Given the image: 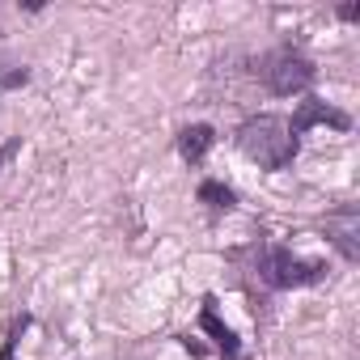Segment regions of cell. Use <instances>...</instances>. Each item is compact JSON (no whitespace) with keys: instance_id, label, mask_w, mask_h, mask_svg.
Instances as JSON below:
<instances>
[{"instance_id":"cell-11","label":"cell","mask_w":360,"mask_h":360,"mask_svg":"<svg viewBox=\"0 0 360 360\" xmlns=\"http://www.w3.org/2000/svg\"><path fill=\"white\" fill-rule=\"evenodd\" d=\"M18 148H22V136H18V140H9V144H5V148H0V165H5V161H9V157H13V153H18Z\"/></svg>"},{"instance_id":"cell-7","label":"cell","mask_w":360,"mask_h":360,"mask_svg":"<svg viewBox=\"0 0 360 360\" xmlns=\"http://www.w3.org/2000/svg\"><path fill=\"white\" fill-rule=\"evenodd\" d=\"M174 144H178V157L195 169V165L208 161V153H212V144H217V127H212V123H187L183 131H178Z\"/></svg>"},{"instance_id":"cell-8","label":"cell","mask_w":360,"mask_h":360,"mask_svg":"<svg viewBox=\"0 0 360 360\" xmlns=\"http://www.w3.org/2000/svg\"><path fill=\"white\" fill-rule=\"evenodd\" d=\"M195 200H200L212 217H221V212H233V208H238V191H233L229 183H221V178H204V183L195 187Z\"/></svg>"},{"instance_id":"cell-6","label":"cell","mask_w":360,"mask_h":360,"mask_svg":"<svg viewBox=\"0 0 360 360\" xmlns=\"http://www.w3.org/2000/svg\"><path fill=\"white\" fill-rule=\"evenodd\" d=\"M200 330H208V335H212V343H217V352H221L225 360H238V356H242V339L233 335V326H229V322H221V314H217V297H212V292L204 297Z\"/></svg>"},{"instance_id":"cell-5","label":"cell","mask_w":360,"mask_h":360,"mask_svg":"<svg viewBox=\"0 0 360 360\" xmlns=\"http://www.w3.org/2000/svg\"><path fill=\"white\" fill-rule=\"evenodd\" d=\"M322 225H326V242L343 255V263H360V208L356 204L330 208Z\"/></svg>"},{"instance_id":"cell-10","label":"cell","mask_w":360,"mask_h":360,"mask_svg":"<svg viewBox=\"0 0 360 360\" xmlns=\"http://www.w3.org/2000/svg\"><path fill=\"white\" fill-rule=\"evenodd\" d=\"M335 18H339V22H360V5H339Z\"/></svg>"},{"instance_id":"cell-9","label":"cell","mask_w":360,"mask_h":360,"mask_svg":"<svg viewBox=\"0 0 360 360\" xmlns=\"http://www.w3.org/2000/svg\"><path fill=\"white\" fill-rule=\"evenodd\" d=\"M30 322H34L30 314H18V318H13V326H9V335H5V343H0V360H13V352H18V339H22V330H26Z\"/></svg>"},{"instance_id":"cell-3","label":"cell","mask_w":360,"mask_h":360,"mask_svg":"<svg viewBox=\"0 0 360 360\" xmlns=\"http://www.w3.org/2000/svg\"><path fill=\"white\" fill-rule=\"evenodd\" d=\"M255 77H263V85H267V94H276V98H292V94H309L314 89V81H318V68H314V60L305 56V51H297V47H276V51H267L259 64H255Z\"/></svg>"},{"instance_id":"cell-2","label":"cell","mask_w":360,"mask_h":360,"mask_svg":"<svg viewBox=\"0 0 360 360\" xmlns=\"http://www.w3.org/2000/svg\"><path fill=\"white\" fill-rule=\"evenodd\" d=\"M233 140H238V153H242L246 161H255L259 169H267V174L288 169V165L297 161V153H301V140H292L288 119H284V115H271V110L250 115V119L233 131Z\"/></svg>"},{"instance_id":"cell-4","label":"cell","mask_w":360,"mask_h":360,"mask_svg":"<svg viewBox=\"0 0 360 360\" xmlns=\"http://www.w3.org/2000/svg\"><path fill=\"white\" fill-rule=\"evenodd\" d=\"M309 127H335V131H352V115H347V110H339V106H330V102H322L318 94H305V98L297 102L292 119H288V131H292V140H301Z\"/></svg>"},{"instance_id":"cell-1","label":"cell","mask_w":360,"mask_h":360,"mask_svg":"<svg viewBox=\"0 0 360 360\" xmlns=\"http://www.w3.org/2000/svg\"><path fill=\"white\" fill-rule=\"evenodd\" d=\"M242 255L250 259V276H255L263 288H271V292L314 288V284H322V280L330 276V267H326L322 259H301V255H292V250L280 246V242H250Z\"/></svg>"}]
</instances>
